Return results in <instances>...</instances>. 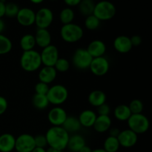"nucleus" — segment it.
<instances>
[{"label": "nucleus", "instance_id": "obj_10", "mask_svg": "<svg viewBox=\"0 0 152 152\" xmlns=\"http://www.w3.org/2000/svg\"><path fill=\"white\" fill-rule=\"evenodd\" d=\"M42 63L45 66H54L55 63L59 59V51L57 48L53 45L47 46L43 48L42 51L40 53Z\"/></svg>", "mask_w": 152, "mask_h": 152}, {"label": "nucleus", "instance_id": "obj_8", "mask_svg": "<svg viewBox=\"0 0 152 152\" xmlns=\"http://www.w3.org/2000/svg\"><path fill=\"white\" fill-rule=\"evenodd\" d=\"M94 58L86 49H78L73 56V63L79 69H86L90 67Z\"/></svg>", "mask_w": 152, "mask_h": 152}, {"label": "nucleus", "instance_id": "obj_28", "mask_svg": "<svg viewBox=\"0 0 152 152\" xmlns=\"http://www.w3.org/2000/svg\"><path fill=\"white\" fill-rule=\"evenodd\" d=\"M120 148V143L117 137L109 136L104 142L103 149L107 152H117Z\"/></svg>", "mask_w": 152, "mask_h": 152}, {"label": "nucleus", "instance_id": "obj_26", "mask_svg": "<svg viewBox=\"0 0 152 152\" xmlns=\"http://www.w3.org/2000/svg\"><path fill=\"white\" fill-rule=\"evenodd\" d=\"M78 6L80 13L84 16H88L94 13L95 3L93 0H82Z\"/></svg>", "mask_w": 152, "mask_h": 152}, {"label": "nucleus", "instance_id": "obj_45", "mask_svg": "<svg viewBox=\"0 0 152 152\" xmlns=\"http://www.w3.org/2000/svg\"><path fill=\"white\" fill-rule=\"evenodd\" d=\"M4 29V22L1 19H0V34H1V32Z\"/></svg>", "mask_w": 152, "mask_h": 152}, {"label": "nucleus", "instance_id": "obj_38", "mask_svg": "<svg viewBox=\"0 0 152 152\" xmlns=\"http://www.w3.org/2000/svg\"><path fill=\"white\" fill-rule=\"evenodd\" d=\"M98 113L100 116H108L110 112V108L108 105L104 103L101 105L100 106L98 107Z\"/></svg>", "mask_w": 152, "mask_h": 152}, {"label": "nucleus", "instance_id": "obj_22", "mask_svg": "<svg viewBox=\"0 0 152 152\" xmlns=\"http://www.w3.org/2000/svg\"><path fill=\"white\" fill-rule=\"evenodd\" d=\"M105 100H106V96L102 91H94L88 96L89 102L91 105L95 107H99L102 104L105 103Z\"/></svg>", "mask_w": 152, "mask_h": 152}, {"label": "nucleus", "instance_id": "obj_30", "mask_svg": "<svg viewBox=\"0 0 152 152\" xmlns=\"http://www.w3.org/2000/svg\"><path fill=\"white\" fill-rule=\"evenodd\" d=\"M59 19L63 25L72 23L74 19V13L72 9L70 7H66L62 10L59 14Z\"/></svg>", "mask_w": 152, "mask_h": 152}, {"label": "nucleus", "instance_id": "obj_50", "mask_svg": "<svg viewBox=\"0 0 152 152\" xmlns=\"http://www.w3.org/2000/svg\"><path fill=\"white\" fill-rule=\"evenodd\" d=\"M51 1H56V0H51Z\"/></svg>", "mask_w": 152, "mask_h": 152}, {"label": "nucleus", "instance_id": "obj_29", "mask_svg": "<svg viewBox=\"0 0 152 152\" xmlns=\"http://www.w3.org/2000/svg\"><path fill=\"white\" fill-rule=\"evenodd\" d=\"M33 104L38 109H44L48 105L49 102L46 95L35 94L33 97Z\"/></svg>", "mask_w": 152, "mask_h": 152}, {"label": "nucleus", "instance_id": "obj_7", "mask_svg": "<svg viewBox=\"0 0 152 152\" xmlns=\"http://www.w3.org/2000/svg\"><path fill=\"white\" fill-rule=\"evenodd\" d=\"M53 20V12L48 7H42L36 13L35 24L38 28L47 29Z\"/></svg>", "mask_w": 152, "mask_h": 152}, {"label": "nucleus", "instance_id": "obj_4", "mask_svg": "<svg viewBox=\"0 0 152 152\" xmlns=\"http://www.w3.org/2000/svg\"><path fill=\"white\" fill-rule=\"evenodd\" d=\"M62 39L66 42H77L83 37V30L78 25L74 23L63 25L60 31Z\"/></svg>", "mask_w": 152, "mask_h": 152}, {"label": "nucleus", "instance_id": "obj_34", "mask_svg": "<svg viewBox=\"0 0 152 152\" xmlns=\"http://www.w3.org/2000/svg\"><path fill=\"white\" fill-rule=\"evenodd\" d=\"M129 108L132 114H141L143 110V104L140 99H134L131 102Z\"/></svg>", "mask_w": 152, "mask_h": 152}, {"label": "nucleus", "instance_id": "obj_24", "mask_svg": "<svg viewBox=\"0 0 152 152\" xmlns=\"http://www.w3.org/2000/svg\"><path fill=\"white\" fill-rule=\"evenodd\" d=\"M79 119L74 117H67L66 120L62 124V128L69 133H74V132H78L81 128Z\"/></svg>", "mask_w": 152, "mask_h": 152}, {"label": "nucleus", "instance_id": "obj_51", "mask_svg": "<svg viewBox=\"0 0 152 152\" xmlns=\"http://www.w3.org/2000/svg\"><path fill=\"white\" fill-rule=\"evenodd\" d=\"M0 1H3V0H0Z\"/></svg>", "mask_w": 152, "mask_h": 152}, {"label": "nucleus", "instance_id": "obj_43", "mask_svg": "<svg viewBox=\"0 0 152 152\" xmlns=\"http://www.w3.org/2000/svg\"><path fill=\"white\" fill-rule=\"evenodd\" d=\"M120 132L118 129H112L110 130V135L111 137H118V135L120 134Z\"/></svg>", "mask_w": 152, "mask_h": 152}, {"label": "nucleus", "instance_id": "obj_12", "mask_svg": "<svg viewBox=\"0 0 152 152\" xmlns=\"http://www.w3.org/2000/svg\"><path fill=\"white\" fill-rule=\"evenodd\" d=\"M35 15L36 13L31 8L28 7H23L19 9L16 19L18 22L22 26H31L33 24L35 23Z\"/></svg>", "mask_w": 152, "mask_h": 152}, {"label": "nucleus", "instance_id": "obj_33", "mask_svg": "<svg viewBox=\"0 0 152 152\" xmlns=\"http://www.w3.org/2000/svg\"><path fill=\"white\" fill-rule=\"evenodd\" d=\"M54 68L59 72H66L70 68L69 62L65 58H59L54 65Z\"/></svg>", "mask_w": 152, "mask_h": 152}, {"label": "nucleus", "instance_id": "obj_31", "mask_svg": "<svg viewBox=\"0 0 152 152\" xmlns=\"http://www.w3.org/2000/svg\"><path fill=\"white\" fill-rule=\"evenodd\" d=\"M13 45L9 38L0 34V55L7 54L11 50Z\"/></svg>", "mask_w": 152, "mask_h": 152}, {"label": "nucleus", "instance_id": "obj_6", "mask_svg": "<svg viewBox=\"0 0 152 152\" xmlns=\"http://www.w3.org/2000/svg\"><path fill=\"white\" fill-rule=\"evenodd\" d=\"M47 98L49 103L53 105H61L68 99V90L62 85H56L49 88L47 94Z\"/></svg>", "mask_w": 152, "mask_h": 152}, {"label": "nucleus", "instance_id": "obj_9", "mask_svg": "<svg viewBox=\"0 0 152 152\" xmlns=\"http://www.w3.org/2000/svg\"><path fill=\"white\" fill-rule=\"evenodd\" d=\"M35 148L34 137L32 135L23 134L16 139L15 148L18 152H31Z\"/></svg>", "mask_w": 152, "mask_h": 152}, {"label": "nucleus", "instance_id": "obj_35", "mask_svg": "<svg viewBox=\"0 0 152 152\" xmlns=\"http://www.w3.org/2000/svg\"><path fill=\"white\" fill-rule=\"evenodd\" d=\"M19 10V7L15 3L10 2L5 4V16L7 17H16Z\"/></svg>", "mask_w": 152, "mask_h": 152}, {"label": "nucleus", "instance_id": "obj_41", "mask_svg": "<svg viewBox=\"0 0 152 152\" xmlns=\"http://www.w3.org/2000/svg\"><path fill=\"white\" fill-rule=\"evenodd\" d=\"M82 0H64L65 4L69 7H74V6L79 5Z\"/></svg>", "mask_w": 152, "mask_h": 152}, {"label": "nucleus", "instance_id": "obj_2", "mask_svg": "<svg viewBox=\"0 0 152 152\" xmlns=\"http://www.w3.org/2000/svg\"><path fill=\"white\" fill-rule=\"evenodd\" d=\"M20 65L22 69L28 72L37 71L42 65L40 53L34 50L24 51L21 56Z\"/></svg>", "mask_w": 152, "mask_h": 152}, {"label": "nucleus", "instance_id": "obj_37", "mask_svg": "<svg viewBox=\"0 0 152 152\" xmlns=\"http://www.w3.org/2000/svg\"><path fill=\"white\" fill-rule=\"evenodd\" d=\"M34 142H35L36 147H38V148H44L48 145L45 136L42 134L34 137Z\"/></svg>", "mask_w": 152, "mask_h": 152}, {"label": "nucleus", "instance_id": "obj_44", "mask_svg": "<svg viewBox=\"0 0 152 152\" xmlns=\"http://www.w3.org/2000/svg\"><path fill=\"white\" fill-rule=\"evenodd\" d=\"M92 150L91 149L90 147L87 146V145H85V146H83V148L80 149V151L79 152H91Z\"/></svg>", "mask_w": 152, "mask_h": 152}, {"label": "nucleus", "instance_id": "obj_21", "mask_svg": "<svg viewBox=\"0 0 152 152\" xmlns=\"http://www.w3.org/2000/svg\"><path fill=\"white\" fill-rule=\"evenodd\" d=\"M96 118V115L94 111H91V110H86L80 114L79 121H80L81 126L89 128L94 126Z\"/></svg>", "mask_w": 152, "mask_h": 152}, {"label": "nucleus", "instance_id": "obj_14", "mask_svg": "<svg viewBox=\"0 0 152 152\" xmlns=\"http://www.w3.org/2000/svg\"><path fill=\"white\" fill-rule=\"evenodd\" d=\"M67 114L63 108L60 107H55L52 108L48 113V118L49 122L53 126H61L67 118Z\"/></svg>", "mask_w": 152, "mask_h": 152}, {"label": "nucleus", "instance_id": "obj_1", "mask_svg": "<svg viewBox=\"0 0 152 152\" xmlns=\"http://www.w3.org/2000/svg\"><path fill=\"white\" fill-rule=\"evenodd\" d=\"M48 145L50 148L63 151L68 146L69 134L61 126H53L45 134Z\"/></svg>", "mask_w": 152, "mask_h": 152}, {"label": "nucleus", "instance_id": "obj_27", "mask_svg": "<svg viewBox=\"0 0 152 152\" xmlns=\"http://www.w3.org/2000/svg\"><path fill=\"white\" fill-rule=\"evenodd\" d=\"M36 45V41L34 36L31 34H25L21 38L20 46L24 51H28L34 49Z\"/></svg>", "mask_w": 152, "mask_h": 152}, {"label": "nucleus", "instance_id": "obj_20", "mask_svg": "<svg viewBox=\"0 0 152 152\" xmlns=\"http://www.w3.org/2000/svg\"><path fill=\"white\" fill-rule=\"evenodd\" d=\"M111 120L109 116H100L96 117V120L94 123V128L96 132L99 133H103L109 130L111 128Z\"/></svg>", "mask_w": 152, "mask_h": 152}, {"label": "nucleus", "instance_id": "obj_11", "mask_svg": "<svg viewBox=\"0 0 152 152\" xmlns=\"http://www.w3.org/2000/svg\"><path fill=\"white\" fill-rule=\"evenodd\" d=\"M91 72L96 76H103L109 70V62L103 56L94 58L90 65Z\"/></svg>", "mask_w": 152, "mask_h": 152}, {"label": "nucleus", "instance_id": "obj_49", "mask_svg": "<svg viewBox=\"0 0 152 152\" xmlns=\"http://www.w3.org/2000/svg\"><path fill=\"white\" fill-rule=\"evenodd\" d=\"M91 152H107V151H105L103 148H98V149L94 150V151H92Z\"/></svg>", "mask_w": 152, "mask_h": 152}, {"label": "nucleus", "instance_id": "obj_17", "mask_svg": "<svg viewBox=\"0 0 152 152\" xmlns=\"http://www.w3.org/2000/svg\"><path fill=\"white\" fill-rule=\"evenodd\" d=\"M34 38H35L36 44L42 48H45L50 45L51 36L47 29L38 28L36 35L34 36Z\"/></svg>", "mask_w": 152, "mask_h": 152}, {"label": "nucleus", "instance_id": "obj_39", "mask_svg": "<svg viewBox=\"0 0 152 152\" xmlns=\"http://www.w3.org/2000/svg\"><path fill=\"white\" fill-rule=\"evenodd\" d=\"M7 108V102L3 96H0V115L4 114Z\"/></svg>", "mask_w": 152, "mask_h": 152}, {"label": "nucleus", "instance_id": "obj_40", "mask_svg": "<svg viewBox=\"0 0 152 152\" xmlns=\"http://www.w3.org/2000/svg\"><path fill=\"white\" fill-rule=\"evenodd\" d=\"M130 39L132 42V46H138L142 42V38L138 35L133 36L132 38H130Z\"/></svg>", "mask_w": 152, "mask_h": 152}, {"label": "nucleus", "instance_id": "obj_13", "mask_svg": "<svg viewBox=\"0 0 152 152\" xmlns=\"http://www.w3.org/2000/svg\"><path fill=\"white\" fill-rule=\"evenodd\" d=\"M120 145L125 148H131L134 146L137 142V134L130 129L120 132L117 137Z\"/></svg>", "mask_w": 152, "mask_h": 152}, {"label": "nucleus", "instance_id": "obj_47", "mask_svg": "<svg viewBox=\"0 0 152 152\" xmlns=\"http://www.w3.org/2000/svg\"><path fill=\"white\" fill-rule=\"evenodd\" d=\"M46 152H62V151H61V150H58V149H56V148H49L46 151Z\"/></svg>", "mask_w": 152, "mask_h": 152}, {"label": "nucleus", "instance_id": "obj_3", "mask_svg": "<svg viewBox=\"0 0 152 152\" xmlns=\"http://www.w3.org/2000/svg\"><path fill=\"white\" fill-rule=\"evenodd\" d=\"M117 13L114 4L109 1H100L95 4L93 14L99 21H106L111 19Z\"/></svg>", "mask_w": 152, "mask_h": 152}, {"label": "nucleus", "instance_id": "obj_5", "mask_svg": "<svg viewBox=\"0 0 152 152\" xmlns=\"http://www.w3.org/2000/svg\"><path fill=\"white\" fill-rule=\"evenodd\" d=\"M129 129L134 133L143 134L149 128V121L145 115L142 114H132L128 120Z\"/></svg>", "mask_w": 152, "mask_h": 152}, {"label": "nucleus", "instance_id": "obj_16", "mask_svg": "<svg viewBox=\"0 0 152 152\" xmlns=\"http://www.w3.org/2000/svg\"><path fill=\"white\" fill-rule=\"evenodd\" d=\"M87 50L93 58L100 57L105 53L106 47L105 43L101 40H94L89 44Z\"/></svg>", "mask_w": 152, "mask_h": 152}, {"label": "nucleus", "instance_id": "obj_18", "mask_svg": "<svg viewBox=\"0 0 152 152\" xmlns=\"http://www.w3.org/2000/svg\"><path fill=\"white\" fill-rule=\"evenodd\" d=\"M16 139L10 134H3L0 136V151L10 152L15 148Z\"/></svg>", "mask_w": 152, "mask_h": 152}, {"label": "nucleus", "instance_id": "obj_42", "mask_svg": "<svg viewBox=\"0 0 152 152\" xmlns=\"http://www.w3.org/2000/svg\"><path fill=\"white\" fill-rule=\"evenodd\" d=\"M5 16V3L3 1H0V19Z\"/></svg>", "mask_w": 152, "mask_h": 152}, {"label": "nucleus", "instance_id": "obj_48", "mask_svg": "<svg viewBox=\"0 0 152 152\" xmlns=\"http://www.w3.org/2000/svg\"><path fill=\"white\" fill-rule=\"evenodd\" d=\"M30 1L32 3H34V4H40V3L42 2L44 0H30Z\"/></svg>", "mask_w": 152, "mask_h": 152}, {"label": "nucleus", "instance_id": "obj_19", "mask_svg": "<svg viewBox=\"0 0 152 152\" xmlns=\"http://www.w3.org/2000/svg\"><path fill=\"white\" fill-rule=\"evenodd\" d=\"M56 77V71L54 67L45 66L39 74V79L40 82L45 84H49L55 80Z\"/></svg>", "mask_w": 152, "mask_h": 152}, {"label": "nucleus", "instance_id": "obj_15", "mask_svg": "<svg viewBox=\"0 0 152 152\" xmlns=\"http://www.w3.org/2000/svg\"><path fill=\"white\" fill-rule=\"evenodd\" d=\"M114 47L119 53H126L132 50L133 46L129 37L126 36H119L114 39Z\"/></svg>", "mask_w": 152, "mask_h": 152}, {"label": "nucleus", "instance_id": "obj_25", "mask_svg": "<svg viewBox=\"0 0 152 152\" xmlns=\"http://www.w3.org/2000/svg\"><path fill=\"white\" fill-rule=\"evenodd\" d=\"M132 115L129 106L126 105H120L114 110V117L120 121H126Z\"/></svg>", "mask_w": 152, "mask_h": 152}, {"label": "nucleus", "instance_id": "obj_23", "mask_svg": "<svg viewBox=\"0 0 152 152\" xmlns=\"http://www.w3.org/2000/svg\"><path fill=\"white\" fill-rule=\"evenodd\" d=\"M86 145V141L82 136L78 134L69 137L68 146L73 152H79L83 146Z\"/></svg>", "mask_w": 152, "mask_h": 152}, {"label": "nucleus", "instance_id": "obj_32", "mask_svg": "<svg viewBox=\"0 0 152 152\" xmlns=\"http://www.w3.org/2000/svg\"><path fill=\"white\" fill-rule=\"evenodd\" d=\"M99 25H100V21L94 14L86 16L85 25H86L87 29L90 30V31H94V30L97 29Z\"/></svg>", "mask_w": 152, "mask_h": 152}, {"label": "nucleus", "instance_id": "obj_46", "mask_svg": "<svg viewBox=\"0 0 152 152\" xmlns=\"http://www.w3.org/2000/svg\"><path fill=\"white\" fill-rule=\"evenodd\" d=\"M31 152H46L45 149L42 148H38V147H36L34 150Z\"/></svg>", "mask_w": 152, "mask_h": 152}, {"label": "nucleus", "instance_id": "obj_36", "mask_svg": "<svg viewBox=\"0 0 152 152\" xmlns=\"http://www.w3.org/2000/svg\"><path fill=\"white\" fill-rule=\"evenodd\" d=\"M49 87L48 84H45L44 83H38L35 86V91L36 94H43V95H47L48 92Z\"/></svg>", "mask_w": 152, "mask_h": 152}]
</instances>
